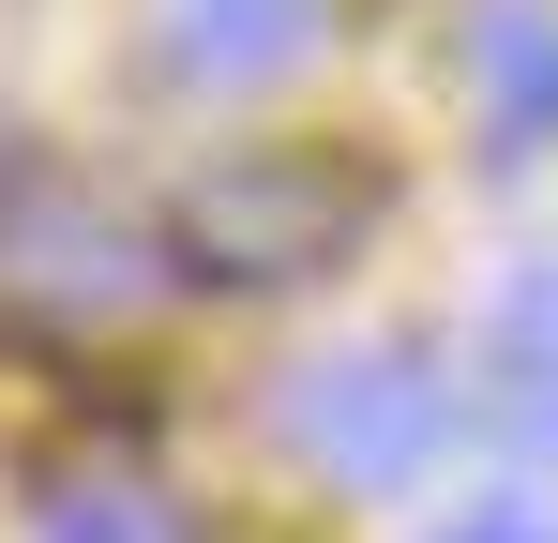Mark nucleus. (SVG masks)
I'll use <instances>...</instances> for the list:
<instances>
[{
	"mask_svg": "<svg viewBox=\"0 0 558 543\" xmlns=\"http://www.w3.org/2000/svg\"><path fill=\"white\" fill-rule=\"evenodd\" d=\"M483 408L513 423V438L558 452V257H513L498 287H483Z\"/></svg>",
	"mask_w": 558,
	"mask_h": 543,
	"instance_id": "obj_3",
	"label": "nucleus"
},
{
	"mask_svg": "<svg viewBox=\"0 0 558 543\" xmlns=\"http://www.w3.org/2000/svg\"><path fill=\"white\" fill-rule=\"evenodd\" d=\"M438 543H558V529L529 514V498H498V514H468V529H438Z\"/></svg>",
	"mask_w": 558,
	"mask_h": 543,
	"instance_id": "obj_7",
	"label": "nucleus"
},
{
	"mask_svg": "<svg viewBox=\"0 0 558 543\" xmlns=\"http://www.w3.org/2000/svg\"><path fill=\"white\" fill-rule=\"evenodd\" d=\"M468 90H483V121L513 152H544L558 136V15H483L468 31Z\"/></svg>",
	"mask_w": 558,
	"mask_h": 543,
	"instance_id": "obj_5",
	"label": "nucleus"
},
{
	"mask_svg": "<svg viewBox=\"0 0 558 543\" xmlns=\"http://www.w3.org/2000/svg\"><path fill=\"white\" fill-rule=\"evenodd\" d=\"M317 46V0H182L167 15V61H182L196 90H257V76H287Z\"/></svg>",
	"mask_w": 558,
	"mask_h": 543,
	"instance_id": "obj_4",
	"label": "nucleus"
},
{
	"mask_svg": "<svg viewBox=\"0 0 558 543\" xmlns=\"http://www.w3.org/2000/svg\"><path fill=\"white\" fill-rule=\"evenodd\" d=\"M46 543H196V529L151 498V483H92V498H61V514H46Z\"/></svg>",
	"mask_w": 558,
	"mask_h": 543,
	"instance_id": "obj_6",
	"label": "nucleus"
},
{
	"mask_svg": "<svg viewBox=\"0 0 558 543\" xmlns=\"http://www.w3.org/2000/svg\"><path fill=\"white\" fill-rule=\"evenodd\" d=\"M287 452L317 468V483H423L438 452H453V377L423 348H317L287 377Z\"/></svg>",
	"mask_w": 558,
	"mask_h": 543,
	"instance_id": "obj_2",
	"label": "nucleus"
},
{
	"mask_svg": "<svg viewBox=\"0 0 558 543\" xmlns=\"http://www.w3.org/2000/svg\"><path fill=\"white\" fill-rule=\"evenodd\" d=\"M363 167H332V152H227V167L182 181V272L211 287H302V272H332L363 242Z\"/></svg>",
	"mask_w": 558,
	"mask_h": 543,
	"instance_id": "obj_1",
	"label": "nucleus"
}]
</instances>
